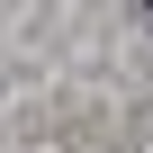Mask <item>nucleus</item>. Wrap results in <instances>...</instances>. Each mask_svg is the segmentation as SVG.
Segmentation results:
<instances>
[{
	"instance_id": "f257e3e1",
	"label": "nucleus",
	"mask_w": 153,
	"mask_h": 153,
	"mask_svg": "<svg viewBox=\"0 0 153 153\" xmlns=\"http://www.w3.org/2000/svg\"><path fill=\"white\" fill-rule=\"evenodd\" d=\"M144 9H153V0H144Z\"/></svg>"
}]
</instances>
